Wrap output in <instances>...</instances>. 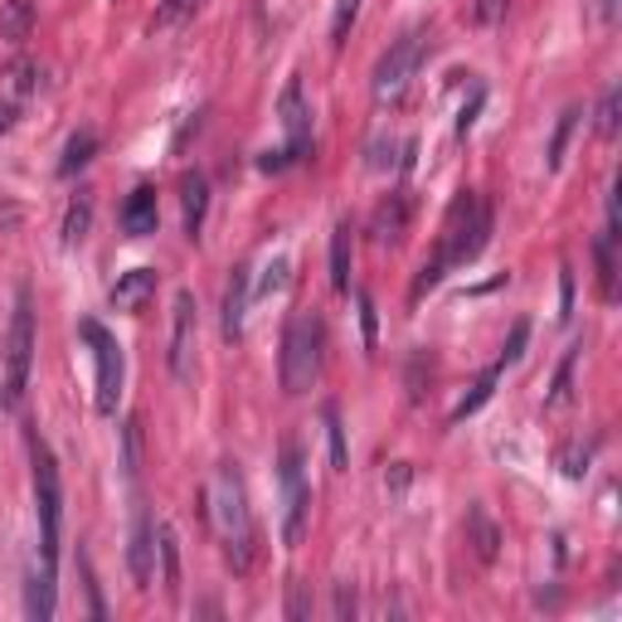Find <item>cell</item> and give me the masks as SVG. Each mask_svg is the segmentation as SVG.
I'll use <instances>...</instances> for the list:
<instances>
[{"label": "cell", "mask_w": 622, "mask_h": 622, "mask_svg": "<svg viewBox=\"0 0 622 622\" xmlns=\"http://www.w3.org/2000/svg\"><path fill=\"white\" fill-rule=\"evenodd\" d=\"M486 239H492V210H486V200H482L477 190H462L457 200L447 204L437 249H433V259L419 267V277H413L409 302H423L447 273H453V267H467L486 249Z\"/></svg>", "instance_id": "obj_1"}, {"label": "cell", "mask_w": 622, "mask_h": 622, "mask_svg": "<svg viewBox=\"0 0 622 622\" xmlns=\"http://www.w3.org/2000/svg\"><path fill=\"white\" fill-rule=\"evenodd\" d=\"M204 516H210V530L224 550L229 569L234 574H249L253 555H259V526H253V510H249V486H243L239 467H214L210 486H204Z\"/></svg>", "instance_id": "obj_2"}, {"label": "cell", "mask_w": 622, "mask_h": 622, "mask_svg": "<svg viewBox=\"0 0 622 622\" xmlns=\"http://www.w3.org/2000/svg\"><path fill=\"white\" fill-rule=\"evenodd\" d=\"M321 360H326V321L316 312H292V321L283 326V356H277L283 394H307L321 380Z\"/></svg>", "instance_id": "obj_3"}, {"label": "cell", "mask_w": 622, "mask_h": 622, "mask_svg": "<svg viewBox=\"0 0 622 622\" xmlns=\"http://www.w3.org/2000/svg\"><path fill=\"white\" fill-rule=\"evenodd\" d=\"M30 467H34V516H40V559L59 569V535H64V477L40 433H30Z\"/></svg>", "instance_id": "obj_4"}, {"label": "cell", "mask_w": 622, "mask_h": 622, "mask_svg": "<svg viewBox=\"0 0 622 622\" xmlns=\"http://www.w3.org/2000/svg\"><path fill=\"white\" fill-rule=\"evenodd\" d=\"M30 365H34V297H30V287H20L15 292V312H10V336H6V384H0L6 409L24 404Z\"/></svg>", "instance_id": "obj_5"}, {"label": "cell", "mask_w": 622, "mask_h": 622, "mask_svg": "<svg viewBox=\"0 0 622 622\" xmlns=\"http://www.w3.org/2000/svg\"><path fill=\"white\" fill-rule=\"evenodd\" d=\"M429 44H433V34L419 24V30L399 34V40L384 49V54H380V64H375V78H370L375 103H399V97L409 93V83L419 78L423 59H429Z\"/></svg>", "instance_id": "obj_6"}, {"label": "cell", "mask_w": 622, "mask_h": 622, "mask_svg": "<svg viewBox=\"0 0 622 622\" xmlns=\"http://www.w3.org/2000/svg\"><path fill=\"white\" fill-rule=\"evenodd\" d=\"M83 340H88L93 350V365H97V413H107L113 419L117 404H122V380H127V360H122V346L117 336L107 331L97 316H83Z\"/></svg>", "instance_id": "obj_7"}, {"label": "cell", "mask_w": 622, "mask_h": 622, "mask_svg": "<svg viewBox=\"0 0 622 622\" xmlns=\"http://www.w3.org/2000/svg\"><path fill=\"white\" fill-rule=\"evenodd\" d=\"M277 482H283V545L297 550L302 535H307V510H312V492L307 477H302V447L283 443V462H277Z\"/></svg>", "instance_id": "obj_8"}, {"label": "cell", "mask_w": 622, "mask_h": 622, "mask_svg": "<svg viewBox=\"0 0 622 622\" xmlns=\"http://www.w3.org/2000/svg\"><path fill=\"white\" fill-rule=\"evenodd\" d=\"M194 346H200V307H194V292L180 287L176 307H170V350H166V365L180 384L194 380Z\"/></svg>", "instance_id": "obj_9"}, {"label": "cell", "mask_w": 622, "mask_h": 622, "mask_svg": "<svg viewBox=\"0 0 622 622\" xmlns=\"http://www.w3.org/2000/svg\"><path fill=\"white\" fill-rule=\"evenodd\" d=\"M277 117H283V131H287L283 151L292 161H302L312 151V107H307V93H302V78H287L283 97H277Z\"/></svg>", "instance_id": "obj_10"}, {"label": "cell", "mask_w": 622, "mask_h": 622, "mask_svg": "<svg viewBox=\"0 0 622 622\" xmlns=\"http://www.w3.org/2000/svg\"><path fill=\"white\" fill-rule=\"evenodd\" d=\"M127 565H131V579H137V589H151V579H156V520L146 516V510H137V520H131Z\"/></svg>", "instance_id": "obj_11"}, {"label": "cell", "mask_w": 622, "mask_h": 622, "mask_svg": "<svg viewBox=\"0 0 622 622\" xmlns=\"http://www.w3.org/2000/svg\"><path fill=\"white\" fill-rule=\"evenodd\" d=\"M161 229V204H156V190L151 186H137L122 204V234L127 239H151Z\"/></svg>", "instance_id": "obj_12"}, {"label": "cell", "mask_w": 622, "mask_h": 622, "mask_svg": "<svg viewBox=\"0 0 622 622\" xmlns=\"http://www.w3.org/2000/svg\"><path fill=\"white\" fill-rule=\"evenodd\" d=\"M409 214H413V194H409V190H394L389 200H380V210H375V219H370L375 243L394 249V243L409 234Z\"/></svg>", "instance_id": "obj_13"}, {"label": "cell", "mask_w": 622, "mask_h": 622, "mask_svg": "<svg viewBox=\"0 0 622 622\" xmlns=\"http://www.w3.org/2000/svg\"><path fill=\"white\" fill-rule=\"evenodd\" d=\"M249 297H253V277L249 267H234L224 287V340H243V321H249Z\"/></svg>", "instance_id": "obj_14"}, {"label": "cell", "mask_w": 622, "mask_h": 622, "mask_svg": "<svg viewBox=\"0 0 622 622\" xmlns=\"http://www.w3.org/2000/svg\"><path fill=\"white\" fill-rule=\"evenodd\" d=\"M151 297H156V273L151 267H131V273H122L113 283V292H107V302H113L117 312H141Z\"/></svg>", "instance_id": "obj_15"}, {"label": "cell", "mask_w": 622, "mask_h": 622, "mask_svg": "<svg viewBox=\"0 0 622 622\" xmlns=\"http://www.w3.org/2000/svg\"><path fill=\"white\" fill-rule=\"evenodd\" d=\"M180 214H186V234L200 239L204 214H210V180H204L200 170H190V176L180 180Z\"/></svg>", "instance_id": "obj_16"}, {"label": "cell", "mask_w": 622, "mask_h": 622, "mask_svg": "<svg viewBox=\"0 0 622 622\" xmlns=\"http://www.w3.org/2000/svg\"><path fill=\"white\" fill-rule=\"evenodd\" d=\"M54 574H59V569L44 565V559L30 569V583H24V613H30L34 622L54 618Z\"/></svg>", "instance_id": "obj_17"}, {"label": "cell", "mask_w": 622, "mask_h": 622, "mask_svg": "<svg viewBox=\"0 0 622 622\" xmlns=\"http://www.w3.org/2000/svg\"><path fill=\"white\" fill-rule=\"evenodd\" d=\"M156 559H161V589L166 599H180V540L170 520H156Z\"/></svg>", "instance_id": "obj_18"}, {"label": "cell", "mask_w": 622, "mask_h": 622, "mask_svg": "<svg viewBox=\"0 0 622 622\" xmlns=\"http://www.w3.org/2000/svg\"><path fill=\"white\" fill-rule=\"evenodd\" d=\"M502 375H506V365H502V360H496L492 370H482V375H477V384H472L467 394L457 399V409L447 413V423H462V419H472V413H477V409L486 404V399L496 394V384H502Z\"/></svg>", "instance_id": "obj_19"}, {"label": "cell", "mask_w": 622, "mask_h": 622, "mask_svg": "<svg viewBox=\"0 0 622 622\" xmlns=\"http://www.w3.org/2000/svg\"><path fill=\"white\" fill-rule=\"evenodd\" d=\"M467 535H472V550H477L482 565H492V559L502 555V530L492 526V516H486L482 506L467 510Z\"/></svg>", "instance_id": "obj_20"}, {"label": "cell", "mask_w": 622, "mask_h": 622, "mask_svg": "<svg viewBox=\"0 0 622 622\" xmlns=\"http://www.w3.org/2000/svg\"><path fill=\"white\" fill-rule=\"evenodd\" d=\"M30 30H34V0H6L0 6V34L10 44H20V40H30Z\"/></svg>", "instance_id": "obj_21"}, {"label": "cell", "mask_w": 622, "mask_h": 622, "mask_svg": "<svg viewBox=\"0 0 622 622\" xmlns=\"http://www.w3.org/2000/svg\"><path fill=\"white\" fill-rule=\"evenodd\" d=\"M331 287L350 292V224L346 219L331 229Z\"/></svg>", "instance_id": "obj_22"}, {"label": "cell", "mask_w": 622, "mask_h": 622, "mask_svg": "<svg viewBox=\"0 0 622 622\" xmlns=\"http://www.w3.org/2000/svg\"><path fill=\"white\" fill-rule=\"evenodd\" d=\"M613 234H599V243H593V263H599V292L603 302L618 297V259H613Z\"/></svg>", "instance_id": "obj_23"}, {"label": "cell", "mask_w": 622, "mask_h": 622, "mask_svg": "<svg viewBox=\"0 0 622 622\" xmlns=\"http://www.w3.org/2000/svg\"><path fill=\"white\" fill-rule=\"evenodd\" d=\"M579 350H583V346H569V350H565V360H559V370H555V384H550V399H545V409H565V404H569V394H574Z\"/></svg>", "instance_id": "obj_24"}, {"label": "cell", "mask_w": 622, "mask_h": 622, "mask_svg": "<svg viewBox=\"0 0 622 622\" xmlns=\"http://www.w3.org/2000/svg\"><path fill=\"white\" fill-rule=\"evenodd\" d=\"M93 151H97V131H73L64 146V161H59V176H78L93 161Z\"/></svg>", "instance_id": "obj_25"}, {"label": "cell", "mask_w": 622, "mask_h": 622, "mask_svg": "<svg viewBox=\"0 0 622 622\" xmlns=\"http://www.w3.org/2000/svg\"><path fill=\"white\" fill-rule=\"evenodd\" d=\"M574 127H579V107H565V113H559V122H555L550 151H545V166H550V170L565 166V146H569V137H574Z\"/></svg>", "instance_id": "obj_26"}, {"label": "cell", "mask_w": 622, "mask_h": 622, "mask_svg": "<svg viewBox=\"0 0 622 622\" xmlns=\"http://www.w3.org/2000/svg\"><path fill=\"white\" fill-rule=\"evenodd\" d=\"M88 229H93V200L88 194H78V200L68 204V214H64V243H83L88 239Z\"/></svg>", "instance_id": "obj_27"}, {"label": "cell", "mask_w": 622, "mask_h": 622, "mask_svg": "<svg viewBox=\"0 0 622 622\" xmlns=\"http://www.w3.org/2000/svg\"><path fill=\"white\" fill-rule=\"evenodd\" d=\"M321 423H326V443H331V467H336V472H346V467H350V453H346V429H340L336 404H326V409H321Z\"/></svg>", "instance_id": "obj_28"}, {"label": "cell", "mask_w": 622, "mask_h": 622, "mask_svg": "<svg viewBox=\"0 0 622 622\" xmlns=\"http://www.w3.org/2000/svg\"><path fill=\"white\" fill-rule=\"evenodd\" d=\"M356 20H360V0H336V15H331V44H336V49L350 40Z\"/></svg>", "instance_id": "obj_29"}, {"label": "cell", "mask_w": 622, "mask_h": 622, "mask_svg": "<svg viewBox=\"0 0 622 622\" xmlns=\"http://www.w3.org/2000/svg\"><path fill=\"white\" fill-rule=\"evenodd\" d=\"M194 10H200V0H161V10H156V30H170V24L190 20Z\"/></svg>", "instance_id": "obj_30"}, {"label": "cell", "mask_w": 622, "mask_h": 622, "mask_svg": "<svg viewBox=\"0 0 622 622\" xmlns=\"http://www.w3.org/2000/svg\"><path fill=\"white\" fill-rule=\"evenodd\" d=\"M589 457H593V443H569L565 453H559V467H565V477H583V472H589Z\"/></svg>", "instance_id": "obj_31"}, {"label": "cell", "mask_w": 622, "mask_h": 622, "mask_svg": "<svg viewBox=\"0 0 622 622\" xmlns=\"http://www.w3.org/2000/svg\"><path fill=\"white\" fill-rule=\"evenodd\" d=\"M122 437H127V457H122V472H127V477H137V467H141V423L127 419Z\"/></svg>", "instance_id": "obj_32"}, {"label": "cell", "mask_w": 622, "mask_h": 622, "mask_svg": "<svg viewBox=\"0 0 622 622\" xmlns=\"http://www.w3.org/2000/svg\"><path fill=\"white\" fill-rule=\"evenodd\" d=\"M618 107H622V93L608 88V93H603V107H599V131H603L608 141L618 137Z\"/></svg>", "instance_id": "obj_33"}, {"label": "cell", "mask_w": 622, "mask_h": 622, "mask_svg": "<svg viewBox=\"0 0 622 622\" xmlns=\"http://www.w3.org/2000/svg\"><path fill=\"white\" fill-rule=\"evenodd\" d=\"M526 340H530V321H516L506 336V346H502V365H516L520 356H526Z\"/></svg>", "instance_id": "obj_34"}, {"label": "cell", "mask_w": 622, "mask_h": 622, "mask_svg": "<svg viewBox=\"0 0 622 622\" xmlns=\"http://www.w3.org/2000/svg\"><path fill=\"white\" fill-rule=\"evenodd\" d=\"M506 10H510V0H477V6H472V15H477V24H502Z\"/></svg>", "instance_id": "obj_35"}, {"label": "cell", "mask_w": 622, "mask_h": 622, "mask_svg": "<svg viewBox=\"0 0 622 622\" xmlns=\"http://www.w3.org/2000/svg\"><path fill=\"white\" fill-rule=\"evenodd\" d=\"M263 283H259V292H263V297H267V292H283L287 287V259H273V263H267L263 267Z\"/></svg>", "instance_id": "obj_36"}, {"label": "cell", "mask_w": 622, "mask_h": 622, "mask_svg": "<svg viewBox=\"0 0 622 622\" xmlns=\"http://www.w3.org/2000/svg\"><path fill=\"white\" fill-rule=\"evenodd\" d=\"M356 589H350V583H336V603H331V613L340 618V622H346V618H356Z\"/></svg>", "instance_id": "obj_37"}, {"label": "cell", "mask_w": 622, "mask_h": 622, "mask_svg": "<svg viewBox=\"0 0 622 622\" xmlns=\"http://www.w3.org/2000/svg\"><path fill=\"white\" fill-rule=\"evenodd\" d=\"M356 307H360V326H365V346H375V302L356 292Z\"/></svg>", "instance_id": "obj_38"}, {"label": "cell", "mask_w": 622, "mask_h": 622, "mask_svg": "<svg viewBox=\"0 0 622 622\" xmlns=\"http://www.w3.org/2000/svg\"><path fill=\"white\" fill-rule=\"evenodd\" d=\"M486 103V93L477 88V93H472V103L467 107H462V117H457V137H467V131H472V122H477V107Z\"/></svg>", "instance_id": "obj_39"}, {"label": "cell", "mask_w": 622, "mask_h": 622, "mask_svg": "<svg viewBox=\"0 0 622 622\" xmlns=\"http://www.w3.org/2000/svg\"><path fill=\"white\" fill-rule=\"evenodd\" d=\"M569 307H574V273H559V316H569Z\"/></svg>", "instance_id": "obj_40"}, {"label": "cell", "mask_w": 622, "mask_h": 622, "mask_svg": "<svg viewBox=\"0 0 622 622\" xmlns=\"http://www.w3.org/2000/svg\"><path fill=\"white\" fill-rule=\"evenodd\" d=\"M83 579H88V599H93V618H107V603H103V593H97V583H93V569H88V555H83Z\"/></svg>", "instance_id": "obj_41"}, {"label": "cell", "mask_w": 622, "mask_h": 622, "mask_svg": "<svg viewBox=\"0 0 622 622\" xmlns=\"http://www.w3.org/2000/svg\"><path fill=\"white\" fill-rule=\"evenodd\" d=\"M10 122H15V107H0V131H10Z\"/></svg>", "instance_id": "obj_42"}, {"label": "cell", "mask_w": 622, "mask_h": 622, "mask_svg": "<svg viewBox=\"0 0 622 622\" xmlns=\"http://www.w3.org/2000/svg\"><path fill=\"white\" fill-rule=\"evenodd\" d=\"M613 10H618V0H603V15H613Z\"/></svg>", "instance_id": "obj_43"}]
</instances>
